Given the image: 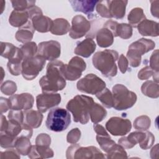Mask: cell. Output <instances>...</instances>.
I'll return each mask as SVG.
<instances>
[{"instance_id": "obj_1", "label": "cell", "mask_w": 159, "mask_h": 159, "mask_svg": "<svg viewBox=\"0 0 159 159\" xmlns=\"http://www.w3.org/2000/svg\"><path fill=\"white\" fill-rule=\"evenodd\" d=\"M63 65L60 60L52 61L48 63L46 75L39 80L43 93H56L65 88L66 80L62 73Z\"/></svg>"}, {"instance_id": "obj_2", "label": "cell", "mask_w": 159, "mask_h": 159, "mask_svg": "<svg viewBox=\"0 0 159 159\" xmlns=\"http://www.w3.org/2000/svg\"><path fill=\"white\" fill-rule=\"evenodd\" d=\"M118 58L117 52L106 49L95 53L92 61L93 66L105 77L111 78L117 75V67L116 62Z\"/></svg>"}, {"instance_id": "obj_3", "label": "cell", "mask_w": 159, "mask_h": 159, "mask_svg": "<svg viewBox=\"0 0 159 159\" xmlns=\"http://www.w3.org/2000/svg\"><path fill=\"white\" fill-rule=\"evenodd\" d=\"M94 102L91 97L76 95L68 102L66 108L72 113L73 120L75 122L86 124L89 120V112Z\"/></svg>"}, {"instance_id": "obj_4", "label": "cell", "mask_w": 159, "mask_h": 159, "mask_svg": "<svg viewBox=\"0 0 159 159\" xmlns=\"http://www.w3.org/2000/svg\"><path fill=\"white\" fill-rule=\"evenodd\" d=\"M113 107L117 111L127 110L132 107L137 101L136 94L129 91L125 86L117 84L112 87Z\"/></svg>"}, {"instance_id": "obj_5", "label": "cell", "mask_w": 159, "mask_h": 159, "mask_svg": "<svg viewBox=\"0 0 159 159\" xmlns=\"http://www.w3.org/2000/svg\"><path fill=\"white\" fill-rule=\"evenodd\" d=\"M71 123V115L63 108L52 109L48 114L45 122L46 127L53 132H62L66 130Z\"/></svg>"}, {"instance_id": "obj_6", "label": "cell", "mask_w": 159, "mask_h": 159, "mask_svg": "<svg viewBox=\"0 0 159 159\" xmlns=\"http://www.w3.org/2000/svg\"><path fill=\"white\" fill-rule=\"evenodd\" d=\"M155 47V43L153 40L144 38L132 43L129 46L127 53V58L130 65L134 68L139 66L141 63L142 55L153 50Z\"/></svg>"}, {"instance_id": "obj_7", "label": "cell", "mask_w": 159, "mask_h": 159, "mask_svg": "<svg viewBox=\"0 0 159 159\" xmlns=\"http://www.w3.org/2000/svg\"><path fill=\"white\" fill-rule=\"evenodd\" d=\"M155 142V137L150 132L136 131L130 133L127 137H121L118 143L124 148H131L137 143H139L141 148L147 150L150 148Z\"/></svg>"}, {"instance_id": "obj_8", "label": "cell", "mask_w": 159, "mask_h": 159, "mask_svg": "<svg viewBox=\"0 0 159 159\" xmlns=\"http://www.w3.org/2000/svg\"><path fill=\"white\" fill-rule=\"evenodd\" d=\"M46 63V59L37 55L34 57L24 58L22 65V75L27 80H32L43 70Z\"/></svg>"}, {"instance_id": "obj_9", "label": "cell", "mask_w": 159, "mask_h": 159, "mask_svg": "<svg viewBox=\"0 0 159 159\" xmlns=\"http://www.w3.org/2000/svg\"><path fill=\"white\" fill-rule=\"evenodd\" d=\"M76 87L82 93L96 95L106 88V83L97 75L89 73L78 81Z\"/></svg>"}, {"instance_id": "obj_10", "label": "cell", "mask_w": 159, "mask_h": 159, "mask_svg": "<svg viewBox=\"0 0 159 159\" xmlns=\"http://www.w3.org/2000/svg\"><path fill=\"white\" fill-rule=\"evenodd\" d=\"M67 158H105L106 157L96 147H82L78 144L70 146L66 152Z\"/></svg>"}, {"instance_id": "obj_11", "label": "cell", "mask_w": 159, "mask_h": 159, "mask_svg": "<svg viewBox=\"0 0 159 159\" xmlns=\"http://www.w3.org/2000/svg\"><path fill=\"white\" fill-rule=\"evenodd\" d=\"M86 62L79 57H73L68 64H64L62 67V73L66 80L75 81L79 79L82 72L86 70Z\"/></svg>"}, {"instance_id": "obj_12", "label": "cell", "mask_w": 159, "mask_h": 159, "mask_svg": "<svg viewBox=\"0 0 159 159\" xmlns=\"http://www.w3.org/2000/svg\"><path fill=\"white\" fill-rule=\"evenodd\" d=\"M132 128L129 119L119 117H112L106 123V129L114 136H123L128 134Z\"/></svg>"}, {"instance_id": "obj_13", "label": "cell", "mask_w": 159, "mask_h": 159, "mask_svg": "<svg viewBox=\"0 0 159 159\" xmlns=\"http://www.w3.org/2000/svg\"><path fill=\"white\" fill-rule=\"evenodd\" d=\"M61 53L60 43L55 40L42 42L38 45V55L46 60L54 61L60 57Z\"/></svg>"}, {"instance_id": "obj_14", "label": "cell", "mask_w": 159, "mask_h": 159, "mask_svg": "<svg viewBox=\"0 0 159 159\" xmlns=\"http://www.w3.org/2000/svg\"><path fill=\"white\" fill-rule=\"evenodd\" d=\"M91 29V23L82 15L74 16L71 21V27L69 31V35L74 39L84 36Z\"/></svg>"}, {"instance_id": "obj_15", "label": "cell", "mask_w": 159, "mask_h": 159, "mask_svg": "<svg viewBox=\"0 0 159 159\" xmlns=\"http://www.w3.org/2000/svg\"><path fill=\"white\" fill-rule=\"evenodd\" d=\"M61 100L60 94L55 93H43L36 97V104L38 111L45 112L58 106Z\"/></svg>"}, {"instance_id": "obj_16", "label": "cell", "mask_w": 159, "mask_h": 159, "mask_svg": "<svg viewBox=\"0 0 159 159\" xmlns=\"http://www.w3.org/2000/svg\"><path fill=\"white\" fill-rule=\"evenodd\" d=\"M11 109L13 110L27 111L30 109L34 103V98L30 93H22L11 95L9 98Z\"/></svg>"}, {"instance_id": "obj_17", "label": "cell", "mask_w": 159, "mask_h": 159, "mask_svg": "<svg viewBox=\"0 0 159 159\" xmlns=\"http://www.w3.org/2000/svg\"><path fill=\"white\" fill-rule=\"evenodd\" d=\"M96 48V45L93 39L88 37L77 44L74 53L79 56L88 58L94 52Z\"/></svg>"}, {"instance_id": "obj_18", "label": "cell", "mask_w": 159, "mask_h": 159, "mask_svg": "<svg viewBox=\"0 0 159 159\" xmlns=\"http://www.w3.org/2000/svg\"><path fill=\"white\" fill-rule=\"evenodd\" d=\"M98 1L91 0H71L69 1V2L71 4L75 11L83 12L89 17L94 11V7Z\"/></svg>"}, {"instance_id": "obj_19", "label": "cell", "mask_w": 159, "mask_h": 159, "mask_svg": "<svg viewBox=\"0 0 159 159\" xmlns=\"http://www.w3.org/2000/svg\"><path fill=\"white\" fill-rule=\"evenodd\" d=\"M34 29L41 33H45L50 31L53 20L43 14H39L34 16L30 20Z\"/></svg>"}, {"instance_id": "obj_20", "label": "cell", "mask_w": 159, "mask_h": 159, "mask_svg": "<svg viewBox=\"0 0 159 159\" xmlns=\"http://www.w3.org/2000/svg\"><path fill=\"white\" fill-rule=\"evenodd\" d=\"M137 27L139 32L143 36L157 37L158 35V23L153 20L145 19Z\"/></svg>"}, {"instance_id": "obj_21", "label": "cell", "mask_w": 159, "mask_h": 159, "mask_svg": "<svg viewBox=\"0 0 159 159\" xmlns=\"http://www.w3.org/2000/svg\"><path fill=\"white\" fill-rule=\"evenodd\" d=\"M127 3L128 1L125 0L108 1L109 9L111 17L117 19H122L125 14V8Z\"/></svg>"}, {"instance_id": "obj_22", "label": "cell", "mask_w": 159, "mask_h": 159, "mask_svg": "<svg viewBox=\"0 0 159 159\" xmlns=\"http://www.w3.org/2000/svg\"><path fill=\"white\" fill-rule=\"evenodd\" d=\"M30 20V16L27 10L26 11H16L14 10L9 17V24L15 27H21L25 25Z\"/></svg>"}, {"instance_id": "obj_23", "label": "cell", "mask_w": 159, "mask_h": 159, "mask_svg": "<svg viewBox=\"0 0 159 159\" xmlns=\"http://www.w3.org/2000/svg\"><path fill=\"white\" fill-rule=\"evenodd\" d=\"M34 31L32 22L29 20L25 25L19 29L16 33L15 37L18 42L25 43L30 42L32 39Z\"/></svg>"}, {"instance_id": "obj_24", "label": "cell", "mask_w": 159, "mask_h": 159, "mask_svg": "<svg viewBox=\"0 0 159 159\" xmlns=\"http://www.w3.org/2000/svg\"><path fill=\"white\" fill-rule=\"evenodd\" d=\"M112 33L107 28L102 27L96 33V41L98 45L102 48H106L111 46L114 42Z\"/></svg>"}, {"instance_id": "obj_25", "label": "cell", "mask_w": 159, "mask_h": 159, "mask_svg": "<svg viewBox=\"0 0 159 159\" xmlns=\"http://www.w3.org/2000/svg\"><path fill=\"white\" fill-rule=\"evenodd\" d=\"M28 155L30 158H51L53 157V152L49 147L35 145H32Z\"/></svg>"}, {"instance_id": "obj_26", "label": "cell", "mask_w": 159, "mask_h": 159, "mask_svg": "<svg viewBox=\"0 0 159 159\" xmlns=\"http://www.w3.org/2000/svg\"><path fill=\"white\" fill-rule=\"evenodd\" d=\"M25 123L32 128H38L41 125L43 115L39 111L29 109L24 112Z\"/></svg>"}, {"instance_id": "obj_27", "label": "cell", "mask_w": 159, "mask_h": 159, "mask_svg": "<svg viewBox=\"0 0 159 159\" xmlns=\"http://www.w3.org/2000/svg\"><path fill=\"white\" fill-rule=\"evenodd\" d=\"M68 21L63 18H58L53 20L50 32L56 35H62L68 33L70 30Z\"/></svg>"}, {"instance_id": "obj_28", "label": "cell", "mask_w": 159, "mask_h": 159, "mask_svg": "<svg viewBox=\"0 0 159 159\" xmlns=\"http://www.w3.org/2000/svg\"><path fill=\"white\" fill-rule=\"evenodd\" d=\"M107 116V111L104 107L98 103L94 102L89 112L91 120L94 124L101 122Z\"/></svg>"}, {"instance_id": "obj_29", "label": "cell", "mask_w": 159, "mask_h": 159, "mask_svg": "<svg viewBox=\"0 0 159 159\" xmlns=\"http://www.w3.org/2000/svg\"><path fill=\"white\" fill-rule=\"evenodd\" d=\"M142 93L146 96L152 98H157L159 96L158 84L149 80L143 83L141 87Z\"/></svg>"}, {"instance_id": "obj_30", "label": "cell", "mask_w": 159, "mask_h": 159, "mask_svg": "<svg viewBox=\"0 0 159 159\" xmlns=\"http://www.w3.org/2000/svg\"><path fill=\"white\" fill-rule=\"evenodd\" d=\"M32 145L30 139L24 136L18 137L16 140L14 148L19 154L27 155L30 151Z\"/></svg>"}, {"instance_id": "obj_31", "label": "cell", "mask_w": 159, "mask_h": 159, "mask_svg": "<svg viewBox=\"0 0 159 159\" xmlns=\"http://www.w3.org/2000/svg\"><path fill=\"white\" fill-rule=\"evenodd\" d=\"M127 19L129 25L132 27H137L143 20L146 19V17L142 8L135 7L130 11Z\"/></svg>"}, {"instance_id": "obj_32", "label": "cell", "mask_w": 159, "mask_h": 159, "mask_svg": "<svg viewBox=\"0 0 159 159\" xmlns=\"http://www.w3.org/2000/svg\"><path fill=\"white\" fill-rule=\"evenodd\" d=\"M21 49L15 47L13 44L8 42H1V55L10 60L18 55Z\"/></svg>"}, {"instance_id": "obj_33", "label": "cell", "mask_w": 159, "mask_h": 159, "mask_svg": "<svg viewBox=\"0 0 159 159\" xmlns=\"http://www.w3.org/2000/svg\"><path fill=\"white\" fill-rule=\"evenodd\" d=\"M96 96L104 107L107 108H111L113 107L112 93L107 88H105L104 89L97 93Z\"/></svg>"}, {"instance_id": "obj_34", "label": "cell", "mask_w": 159, "mask_h": 159, "mask_svg": "<svg viewBox=\"0 0 159 159\" xmlns=\"http://www.w3.org/2000/svg\"><path fill=\"white\" fill-rule=\"evenodd\" d=\"M96 140L101 149L106 153L116 144V142L111 139L109 134L97 135Z\"/></svg>"}, {"instance_id": "obj_35", "label": "cell", "mask_w": 159, "mask_h": 159, "mask_svg": "<svg viewBox=\"0 0 159 159\" xmlns=\"http://www.w3.org/2000/svg\"><path fill=\"white\" fill-rule=\"evenodd\" d=\"M127 152L125 151L124 148L120 145L115 144L107 152V158H127Z\"/></svg>"}, {"instance_id": "obj_36", "label": "cell", "mask_w": 159, "mask_h": 159, "mask_svg": "<svg viewBox=\"0 0 159 159\" xmlns=\"http://www.w3.org/2000/svg\"><path fill=\"white\" fill-rule=\"evenodd\" d=\"M150 124V119L147 116H141L134 120V127L139 131H145L149 129Z\"/></svg>"}, {"instance_id": "obj_37", "label": "cell", "mask_w": 159, "mask_h": 159, "mask_svg": "<svg viewBox=\"0 0 159 159\" xmlns=\"http://www.w3.org/2000/svg\"><path fill=\"white\" fill-rule=\"evenodd\" d=\"M20 49L24 55V59L34 57L37 55V53L38 52V47L34 42H29L24 43Z\"/></svg>"}, {"instance_id": "obj_38", "label": "cell", "mask_w": 159, "mask_h": 159, "mask_svg": "<svg viewBox=\"0 0 159 159\" xmlns=\"http://www.w3.org/2000/svg\"><path fill=\"white\" fill-rule=\"evenodd\" d=\"M117 35L123 39H130L132 35V27L128 24H118Z\"/></svg>"}, {"instance_id": "obj_39", "label": "cell", "mask_w": 159, "mask_h": 159, "mask_svg": "<svg viewBox=\"0 0 159 159\" xmlns=\"http://www.w3.org/2000/svg\"><path fill=\"white\" fill-rule=\"evenodd\" d=\"M17 138L11 136L5 132H1L0 135V145L4 148H14Z\"/></svg>"}, {"instance_id": "obj_40", "label": "cell", "mask_w": 159, "mask_h": 159, "mask_svg": "<svg viewBox=\"0 0 159 159\" xmlns=\"http://www.w3.org/2000/svg\"><path fill=\"white\" fill-rule=\"evenodd\" d=\"M13 8L16 11H26L30 7L35 6V1L19 0L11 1Z\"/></svg>"}, {"instance_id": "obj_41", "label": "cell", "mask_w": 159, "mask_h": 159, "mask_svg": "<svg viewBox=\"0 0 159 159\" xmlns=\"http://www.w3.org/2000/svg\"><path fill=\"white\" fill-rule=\"evenodd\" d=\"M96 10L100 16L104 18H112L109 12L108 1H98L96 6Z\"/></svg>"}, {"instance_id": "obj_42", "label": "cell", "mask_w": 159, "mask_h": 159, "mask_svg": "<svg viewBox=\"0 0 159 159\" xmlns=\"http://www.w3.org/2000/svg\"><path fill=\"white\" fill-rule=\"evenodd\" d=\"M17 90V86L16 83L12 81L7 80L3 83L1 86V91L6 95H12Z\"/></svg>"}, {"instance_id": "obj_43", "label": "cell", "mask_w": 159, "mask_h": 159, "mask_svg": "<svg viewBox=\"0 0 159 159\" xmlns=\"http://www.w3.org/2000/svg\"><path fill=\"white\" fill-rule=\"evenodd\" d=\"M81 137V131L78 128L71 129L67 134L66 141L67 142L74 144L79 141Z\"/></svg>"}, {"instance_id": "obj_44", "label": "cell", "mask_w": 159, "mask_h": 159, "mask_svg": "<svg viewBox=\"0 0 159 159\" xmlns=\"http://www.w3.org/2000/svg\"><path fill=\"white\" fill-rule=\"evenodd\" d=\"M9 119L16 120L20 124L24 123V112L22 110L11 109L8 114Z\"/></svg>"}, {"instance_id": "obj_45", "label": "cell", "mask_w": 159, "mask_h": 159, "mask_svg": "<svg viewBox=\"0 0 159 159\" xmlns=\"http://www.w3.org/2000/svg\"><path fill=\"white\" fill-rule=\"evenodd\" d=\"M51 143V138L47 134H40L35 140V144L39 145H44L49 147Z\"/></svg>"}, {"instance_id": "obj_46", "label": "cell", "mask_w": 159, "mask_h": 159, "mask_svg": "<svg viewBox=\"0 0 159 159\" xmlns=\"http://www.w3.org/2000/svg\"><path fill=\"white\" fill-rule=\"evenodd\" d=\"M154 72L155 71H154L149 66H146L139 71L138 78L141 80H148L153 75Z\"/></svg>"}, {"instance_id": "obj_47", "label": "cell", "mask_w": 159, "mask_h": 159, "mask_svg": "<svg viewBox=\"0 0 159 159\" xmlns=\"http://www.w3.org/2000/svg\"><path fill=\"white\" fill-rule=\"evenodd\" d=\"M150 67L155 72H158V50H155L150 58Z\"/></svg>"}, {"instance_id": "obj_48", "label": "cell", "mask_w": 159, "mask_h": 159, "mask_svg": "<svg viewBox=\"0 0 159 159\" xmlns=\"http://www.w3.org/2000/svg\"><path fill=\"white\" fill-rule=\"evenodd\" d=\"M128 65L129 62L127 58L123 54H121L119 58L118 65L119 70L122 73H125L126 72L128 69Z\"/></svg>"}, {"instance_id": "obj_49", "label": "cell", "mask_w": 159, "mask_h": 159, "mask_svg": "<svg viewBox=\"0 0 159 159\" xmlns=\"http://www.w3.org/2000/svg\"><path fill=\"white\" fill-rule=\"evenodd\" d=\"M118 24L116 21L109 20L105 22L103 27L108 29L113 34L114 37H117V29Z\"/></svg>"}, {"instance_id": "obj_50", "label": "cell", "mask_w": 159, "mask_h": 159, "mask_svg": "<svg viewBox=\"0 0 159 159\" xmlns=\"http://www.w3.org/2000/svg\"><path fill=\"white\" fill-rule=\"evenodd\" d=\"M10 109H11L10 99L3 98V97H1V98H0L1 114H3L4 112H7Z\"/></svg>"}, {"instance_id": "obj_51", "label": "cell", "mask_w": 159, "mask_h": 159, "mask_svg": "<svg viewBox=\"0 0 159 159\" xmlns=\"http://www.w3.org/2000/svg\"><path fill=\"white\" fill-rule=\"evenodd\" d=\"M19 153L17 151H15L12 149V148H8V150H6L5 152H1V156L0 158H19L20 157V155H18Z\"/></svg>"}, {"instance_id": "obj_52", "label": "cell", "mask_w": 159, "mask_h": 159, "mask_svg": "<svg viewBox=\"0 0 159 159\" xmlns=\"http://www.w3.org/2000/svg\"><path fill=\"white\" fill-rule=\"evenodd\" d=\"M151 3V13L153 17H158V4L159 1H150Z\"/></svg>"}, {"instance_id": "obj_53", "label": "cell", "mask_w": 159, "mask_h": 159, "mask_svg": "<svg viewBox=\"0 0 159 159\" xmlns=\"http://www.w3.org/2000/svg\"><path fill=\"white\" fill-rule=\"evenodd\" d=\"M94 130L96 132L97 135H107L108 133L106 132L103 126L100 124H95L93 125Z\"/></svg>"}, {"instance_id": "obj_54", "label": "cell", "mask_w": 159, "mask_h": 159, "mask_svg": "<svg viewBox=\"0 0 159 159\" xmlns=\"http://www.w3.org/2000/svg\"><path fill=\"white\" fill-rule=\"evenodd\" d=\"M7 123H8V120H7L6 117L2 114H1V128H0L1 132H4L6 130L7 126Z\"/></svg>"}, {"instance_id": "obj_55", "label": "cell", "mask_w": 159, "mask_h": 159, "mask_svg": "<svg viewBox=\"0 0 159 159\" xmlns=\"http://www.w3.org/2000/svg\"><path fill=\"white\" fill-rule=\"evenodd\" d=\"M1 6H2V8H1V13H2L3 11H4V7L5 6V1H1Z\"/></svg>"}, {"instance_id": "obj_56", "label": "cell", "mask_w": 159, "mask_h": 159, "mask_svg": "<svg viewBox=\"0 0 159 159\" xmlns=\"http://www.w3.org/2000/svg\"><path fill=\"white\" fill-rule=\"evenodd\" d=\"M1 72H2V78H1V82L2 83V81L3 80V76L4 75V70H3L2 67H1Z\"/></svg>"}]
</instances>
